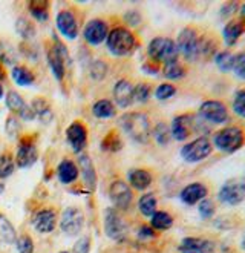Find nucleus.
I'll use <instances>...</instances> for the list:
<instances>
[{
  "instance_id": "1",
  "label": "nucleus",
  "mask_w": 245,
  "mask_h": 253,
  "mask_svg": "<svg viewBox=\"0 0 245 253\" xmlns=\"http://www.w3.org/2000/svg\"><path fill=\"white\" fill-rule=\"evenodd\" d=\"M176 48L179 55H182L187 62H198L203 58H213L218 51L214 49V43L207 36H201L193 26H186L181 29L176 39Z\"/></svg>"
},
{
  "instance_id": "2",
  "label": "nucleus",
  "mask_w": 245,
  "mask_h": 253,
  "mask_svg": "<svg viewBox=\"0 0 245 253\" xmlns=\"http://www.w3.org/2000/svg\"><path fill=\"white\" fill-rule=\"evenodd\" d=\"M213 149L222 154H235L245 146V129L238 125H228L214 132Z\"/></svg>"
},
{
  "instance_id": "3",
  "label": "nucleus",
  "mask_w": 245,
  "mask_h": 253,
  "mask_svg": "<svg viewBox=\"0 0 245 253\" xmlns=\"http://www.w3.org/2000/svg\"><path fill=\"white\" fill-rule=\"evenodd\" d=\"M120 125L127 135L140 144L149 141L152 135L150 118L143 112H127L120 118Z\"/></svg>"
},
{
  "instance_id": "4",
  "label": "nucleus",
  "mask_w": 245,
  "mask_h": 253,
  "mask_svg": "<svg viewBox=\"0 0 245 253\" xmlns=\"http://www.w3.org/2000/svg\"><path fill=\"white\" fill-rule=\"evenodd\" d=\"M106 46L112 55L126 57L136 49V37L130 29L124 26H117L107 34Z\"/></svg>"
},
{
  "instance_id": "5",
  "label": "nucleus",
  "mask_w": 245,
  "mask_h": 253,
  "mask_svg": "<svg viewBox=\"0 0 245 253\" xmlns=\"http://www.w3.org/2000/svg\"><path fill=\"white\" fill-rule=\"evenodd\" d=\"M147 55L150 58V62L153 63L168 65V63L178 62L179 52H178L175 40H172L170 37H155L149 43Z\"/></svg>"
},
{
  "instance_id": "6",
  "label": "nucleus",
  "mask_w": 245,
  "mask_h": 253,
  "mask_svg": "<svg viewBox=\"0 0 245 253\" xmlns=\"http://www.w3.org/2000/svg\"><path fill=\"white\" fill-rule=\"evenodd\" d=\"M213 152L211 141L207 137H198L189 143H186L179 151L181 158L189 163V165H196L207 160Z\"/></svg>"
},
{
  "instance_id": "7",
  "label": "nucleus",
  "mask_w": 245,
  "mask_h": 253,
  "mask_svg": "<svg viewBox=\"0 0 245 253\" xmlns=\"http://www.w3.org/2000/svg\"><path fill=\"white\" fill-rule=\"evenodd\" d=\"M198 112H199V117H201L205 123H210V125L222 126V125L228 123V120H230V109L221 100L203 101Z\"/></svg>"
},
{
  "instance_id": "8",
  "label": "nucleus",
  "mask_w": 245,
  "mask_h": 253,
  "mask_svg": "<svg viewBox=\"0 0 245 253\" xmlns=\"http://www.w3.org/2000/svg\"><path fill=\"white\" fill-rule=\"evenodd\" d=\"M218 200L221 204L228 207H236L241 203L245 201V181L235 178V180L225 181L219 192H218Z\"/></svg>"
},
{
  "instance_id": "9",
  "label": "nucleus",
  "mask_w": 245,
  "mask_h": 253,
  "mask_svg": "<svg viewBox=\"0 0 245 253\" xmlns=\"http://www.w3.org/2000/svg\"><path fill=\"white\" fill-rule=\"evenodd\" d=\"M48 65L52 71V76L61 82L65 79V74H66V63H68V58H69V52L66 49V46L61 42L54 40L52 46L48 49Z\"/></svg>"
},
{
  "instance_id": "10",
  "label": "nucleus",
  "mask_w": 245,
  "mask_h": 253,
  "mask_svg": "<svg viewBox=\"0 0 245 253\" xmlns=\"http://www.w3.org/2000/svg\"><path fill=\"white\" fill-rule=\"evenodd\" d=\"M104 235L115 243L124 241L127 236L126 222L114 207H109L104 212Z\"/></svg>"
},
{
  "instance_id": "11",
  "label": "nucleus",
  "mask_w": 245,
  "mask_h": 253,
  "mask_svg": "<svg viewBox=\"0 0 245 253\" xmlns=\"http://www.w3.org/2000/svg\"><path fill=\"white\" fill-rule=\"evenodd\" d=\"M84 226V215L82 209L75 206L66 207L60 216V229L66 236H77L80 235Z\"/></svg>"
},
{
  "instance_id": "12",
  "label": "nucleus",
  "mask_w": 245,
  "mask_h": 253,
  "mask_svg": "<svg viewBox=\"0 0 245 253\" xmlns=\"http://www.w3.org/2000/svg\"><path fill=\"white\" fill-rule=\"evenodd\" d=\"M109 198L114 204L115 211H127L132 200H133V193L130 186L122 181V180H115L109 186Z\"/></svg>"
},
{
  "instance_id": "13",
  "label": "nucleus",
  "mask_w": 245,
  "mask_h": 253,
  "mask_svg": "<svg viewBox=\"0 0 245 253\" xmlns=\"http://www.w3.org/2000/svg\"><path fill=\"white\" fill-rule=\"evenodd\" d=\"M179 253H216V243L203 236H186L182 238L179 246Z\"/></svg>"
},
{
  "instance_id": "14",
  "label": "nucleus",
  "mask_w": 245,
  "mask_h": 253,
  "mask_svg": "<svg viewBox=\"0 0 245 253\" xmlns=\"http://www.w3.org/2000/svg\"><path fill=\"white\" fill-rule=\"evenodd\" d=\"M195 126H196V120L192 114H181L173 118L172 125L168 127H170L172 138L181 143V141H186L192 135Z\"/></svg>"
},
{
  "instance_id": "15",
  "label": "nucleus",
  "mask_w": 245,
  "mask_h": 253,
  "mask_svg": "<svg viewBox=\"0 0 245 253\" xmlns=\"http://www.w3.org/2000/svg\"><path fill=\"white\" fill-rule=\"evenodd\" d=\"M107 34H109V26H107V22L101 19H94L87 22L83 29V39L90 46L101 44L107 39Z\"/></svg>"
},
{
  "instance_id": "16",
  "label": "nucleus",
  "mask_w": 245,
  "mask_h": 253,
  "mask_svg": "<svg viewBox=\"0 0 245 253\" xmlns=\"http://www.w3.org/2000/svg\"><path fill=\"white\" fill-rule=\"evenodd\" d=\"M57 29L60 31V34L63 36L68 40H75L79 37L80 33V26H79V20H77L75 14L69 9H63L57 14Z\"/></svg>"
},
{
  "instance_id": "17",
  "label": "nucleus",
  "mask_w": 245,
  "mask_h": 253,
  "mask_svg": "<svg viewBox=\"0 0 245 253\" xmlns=\"http://www.w3.org/2000/svg\"><path fill=\"white\" fill-rule=\"evenodd\" d=\"M37 158H39V152L33 140L29 138L20 140L17 152H15V165L20 169H29L36 165Z\"/></svg>"
},
{
  "instance_id": "18",
  "label": "nucleus",
  "mask_w": 245,
  "mask_h": 253,
  "mask_svg": "<svg viewBox=\"0 0 245 253\" xmlns=\"http://www.w3.org/2000/svg\"><path fill=\"white\" fill-rule=\"evenodd\" d=\"M207 197H208V187L199 181L184 186L182 190L179 192V200L186 206H198Z\"/></svg>"
},
{
  "instance_id": "19",
  "label": "nucleus",
  "mask_w": 245,
  "mask_h": 253,
  "mask_svg": "<svg viewBox=\"0 0 245 253\" xmlns=\"http://www.w3.org/2000/svg\"><path fill=\"white\" fill-rule=\"evenodd\" d=\"M66 140L75 154H82L87 143V129L82 122H74L66 129Z\"/></svg>"
},
{
  "instance_id": "20",
  "label": "nucleus",
  "mask_w": 245,
  "mask_h": 253,
  "mask_svg": "<svg viewBox=\"0 0 245 253\" xmlns=\"http://www.w3.org/2000/svg\"><path fill=\"white\" fill-rule=\"evenodd\" d=\"M31 226L41 235L52 233L57 226V213L52 209H40L31 219Z\"/></svg>"
},
{
  "instance_id": "21",
  "label": "nucleus",
  "mask_w": 245,
  "mask_h": 253,
  "mask_svg": "<svg viewBox=\"0 0 245 253\" xmlns=\"http://www.w3.org/2000/svg\"><path fill=\"white\" fill-rule=\"evenodd\" d=\"M245 34V22L242 19L228 20L222 28V42L227 48H232Z\"/></svg>"
},
{
  "instance_id": "22",
  "label": "nucleus",
  "mask_w": 245,
  "mask_h": 253,
  "mask_svg": "<svg viewBox=\"0 0 245 253\" xmlns=\"http://www.w3.org/2000/svg\"><path fill=\"white\" fill-rule=\"evenodd\" d=\"M112 94L117 106L121 109H126L133 103V84L126 79H121L115 83Z\"/></svg>"
},
{
  "instance_id": "23",
  "label": "nucleus",
  "mask_w": 245,
  "mask_h": 253,
  "mask_svg": "<svg viewBox=\"0 0 245 253\" xmlns=\"http://www.w3.org/2000/svg\"><path fill=\"white\" fill-rule=\"evenodd\" d=\"M153 176L147 169H130L127 172V184L135 190H146L152 186Z\"/></svg>"
},
{
  "instance_id": "24",
  "label": "nucleus",
  "mask_w": 245,
  "mask_h": 253,
  "mask_svg": "<svg viewBox=\"0 0 245 253\" xmlns=\"http://www.w3.org/2000/svg\"><path fill=\"white\" fill-rule=\"evenodd\" d=\"M80 169L77 168V165L72 160H63L60 161V165L57 166V176L58 181L61 184H72L79 180Z\"/></svg>"
},
{
  "instance_id": "25",
  "label": "nucleus",
  "mask_w": 245,
  "mask_h": 253,
  "mask_svg": "<svg viewBox=\"0 0 245 253\" xmlns=\"http://www.w3.org/2000/svg\"><path fill=\"white\" fill-rule=\"evenodd\" d=\"M80 163V168H82V176L84 180V184L89 187V190H95L97 186V175H95V168H94V163L87 155H80L79 158Z\"/></svg>"
},
{
  "instance_id": "26",
  "label": "nucleus",
  "mask_w": 245,
  "mask_h": 253,
  "mask_svg": "<svg viewBox=\"0 0 245 253\" xmlns=\"http://www.w3.org/2000/svg\"><path fill=\"white\" fill-rule=\"evenodd\" d=\"M173 216L165 211H157L150 216V227L155 232H165L173 227Z\"/></svg>"
},
{
  "instance_id": "27",
  "label": "nucleus",
  "mask_w": 245,
  "mask_h": 253,
  "mask_svg": "<svg viewBox=\"0 0 245 253\" xmlns=\"http://www.w3.org/2000/svg\"><path fill=\"white\" fill-rule=\"evenodd\" d=\"M31 109L34 112V117L39 118L41 123H49L52 120V109L49 106V103L46 101L44 98H36L31 103Z\"/></svg>"
},
{
  "instance_id": "28",
  "label": "nucleus",
  "mask_w": 245,
  "mask_h": 253,
  "mask_svg": "<svg viewBox=\"0 0 245 253\" xmlns=\"http://www.w3.org/2000/svg\"><path fill=\"white\" fill-rule=\"evenodd\" d=\"M115 114H117V109H115V105L111 100L101 98V100L95 101L94 106H92V115L100 118V120L112 118V117H115Z\"/></svg>"
},
{
  "instance_id": "29",
  "label": "nucleus",
  "mask_w": 245,
  "mask_h": 253,
  "mask_svg": "<svg viewBox=\"0 0 245 253\" xmlns=\"http://www.w3.org/2000/svg\"><path fill=\"white\" fill-rule=\"evenodd\" d=\"M157 207H158V200L155 197V193H152V192L144 193V195H141L140 200H138V211L146 218H150L155 213Z\"/></svg>"
},
{
  "instance_id": "30",
  "label": "nucleus",
  "mask_w": 245,
  "mask_h": 253,
  "mask_svg": "<svg viewBox=\"0 0 245 253\" xmlns=\"http://www.w3.org/2000/svg\"><path fill=\"white\" fill-rule=\"evenodd\" d=\"M11 77L19 86H31L36 82L34 72L31 71V69H28L26 66H22V65H17V66L12 68Z\"/></svg>"
},
{
  "instance_id": "31",
  "label": "nucleus",
  "mask_w": 245,
  "mask_h": 253,
  "mask_svg": "<svg viewBox=\"0 0 245 253\" xmlns=\"http://www.w3.org/2000/svg\"><path fill=\"white\" fill-rule=\"evenodd\" d=\"M15 240H17V233H15L14 226L5 215L0 213V243L9 246L15 244Z\"/></svg>"
},
{
  "instance_id": "32",
  "label": "nucleus",
  "mask_w": 245,
  "mask_h": 253,
  "mask_svg": "<svg viewBox=\"0 0 245 253\" xmlns=\"http://www.w3.org/2000/svg\"><path fill=\"white\" fill-rule=\"evenodd\" d=\"M29 14L37 22H46L49 19V2H43V0H34V2L28 3Z\"/></svg>"
},
{
  "instance_id": "33",
  "label": "nucleus",
  "mask_w": 245,
  "mask_h": 253,
  "mask_svg": "<svg viewBox=\"0 0 245 253\" xmlns=\"http://www.w3.org/2000/svg\"><path fill=\"white\" fill-rule=\"evenodd\" d=\"M233 57L235 54L228 49H224V51H218L216 54L213 55V62L214 65L218 66V69L224 74H228L232 72V66H233Z\"/></svg>"
},
{
  "instance_id": "34",
  "label": "nucleus",
  "mask_w": 245,
  "mask_h": 253,
  "mask_svg": "<svg viewBox=\"0 0 245 253\" xmlns=\"http://www.w3.org/2000/svg\"><path fill=\"white\" fill-rule=\"evenodd\" d=\"M186 74H187V69L179 60L173 62V63H168V65H164V68H163V76L167 80H181V79L186 77Z\"/></svg>"
},
{
  "instance_id": "35",
  "label": "nucleus",
  "mask_w": 245,
  "mask_h": 253,
  "mask_svg": "<svg viewBox=\"0 0 245 253\" xmlns=\"http://www.w3.org/2000/svg\"><path fill=\"white\" fill-rule=\"evenodd\" d=\"M5 103L12 114L20 115L23 112V109L26 108L25 100L22 98V95L19 92H15V91H8V94L5 95Z\"/></svg>"
},
{
  "instance_id": "36",
  "label": "nucleus",
  "mask_w": 245,
  "mask_h": 253,
  "mask_svg": "<svg viewBox=\"0 0 245 253\" xmlns=\"http://www.w3.org/2000/svg\"><path fill=\"white\" fill-rule=\"evenodd\" d=\"M15 31H17V34L23 40H31L36 36V26L31 20H28L25 17H19L15 20Z\"/></svg>"
},
{
  "instance_id": "37",
  "label": "nucleus",
  "mask_w": 245,
  "mask_h": 253,
  "mask_svg": "<svg viewBox=\"0 0 245 253\" xmlns=\"http://www.w3.org/2000/svg\"><path fill=\"white\" fill-rule=\"evenodd\" d=\"M152 137L155 138V141L160 144V146H167L168 141L172 140V135H170V127H168L165 123L160 122L155 127L152 129Z\"/></svg>"
},
{
  "instance_id": "38",
  "label": "nucleus",
  "mask_w": 245,
  "mask_h": 253,
  "mask_svg": "<svg viewBox=\"0 0 245 253\" xmlns=\"http://www.w3.org/2000/svg\"><path fill=\"white\" fill-rule=\"evenodd\" d=\"M15 161L11 157V154H2L0 155V180H6L14 173Z\"/></svg>"
},
{
  "instance_id": "39",
  "label": "nucleus",
  "mask_w": 245,
  "mask_h": 253,
  "mask_svg": "<svg viewBox=\"0 0 245 253\" xmlns=\"http://www.w3.org/2000/svg\"><path fill=\"white\" fill-rule=\"evenodd\" d=\"M232 111L235 115L245 120V87H241L235 92L232 101Z\"/></svg>"
},
{
  "instance_id": "40",
  "label": "nucleus",
  "mask_w": 245,
  "mask_h": 253,
  "mask_svg": "<svg viewBox=\"0 0 245 253\" xmlns=\"http://www.w3.org/2000/svg\"><path fill=\"white\" fill-rule=\"evenodd\" d=\"M101 146H103V151L117 152V151H120V149L122 147V143H121V138H120L118 133H117L115 130H112V132H109V133H107V135L103 138Z\"/></svg>"
},
{
  "instance_id": "41",
  "label": "nucleus",
  "mask_w": 245,
  "mask_h": 253,
  "mask_svg": "<svg viewBox=\"0 0 245 253\" xmlns=\"http://www.w3.org/2000/svg\"><path fill=\"white\" fill-rule=\"evenodd\" d=\"M198 213L199 216H201L203 219H211L214 216V213H216V204H214V201L211 198H204L201 203L198 204Z\"/></svg>"
},
{
  "instance_id": "42",
  "label": "nucleus",
  "mask_w": 245,
  "mask_h": 253,
  "mask_svg": "<svg viewBox=\"0 0 245 253\" xmlns=\"http://www.w3.org/2000/svg\"><path fill=\"white\" fill-rule=\"evenodd\" d=\"M152 97V86L149 83H138L133 86V101L147 103Z\"/></svg>"
},
{
  "instance_id": "43",
  "label": "nucleus",
  "mask_w": 245,
  "mask_h": 253,
  "mask_svg": "<svg viewBox=\"0 0 245 253\" xmlns=\"http://www.w3.org/2000/svg\"><path fill=\"white\" fill-rule=\"evenodd\" d=\"M175 94H176V86L172 83H161L155 89V98L160 101L170 100L172 97H175Z\"/></svg>"
},
{
  "instance_id": "44",
  "label": "nucleus",
  "mask_w": 245,
  "mask_h": 253,
  "mask_svg": "<svg viewBox=\"0 0 245 253\" xmlns=\"http://www.w3.org/2000/svg\"><path fill=\"white\" fill-rule=\"evenodd\" d=\"M232 72L239 79L245 82V51L236 52L233 57V66H232Z\"/></svg>"
},
{
  "instance_id": "45",
  "label": "nucleus",
  "mask_w": 245,
  "mask_h": 253,
  "mask_svg": "<svg viewBox=\"0 0 245 253\" xmlns=\"http://www.w3.org/2000/svg\"><path fill=\"white\" fill-rule=\"evenodd\" d=\"M15 249H17L19 253H34L36 246H34L33 238L28 235H22L20 238L15 240Z\"/></svg>"
},
{
  "instance_id": "46",
  "label": "nucleus",
  "mask_w": 245,
  "mask_h": 253,
  "mask_svg": "<svg viewBox=\"0 0 245 253\" xmlns=\"http://www.w3.org/2000/svg\"><path fill=\"white\" fill-rule=\"evenodd\" d=\"M0 63H6V65H12L15 63V52L11 48L9 43H5L0 40Z\"/></svg>"
},
{
  "instance_id": "47",
  "label": "nucleus",
  "mask_w": 245,
  "mask_h": 253,
  "mask_svg": "<svg viewBox=\"0 0 245 253\" xmlns=\"http://www.w3.org/2000/svg\"><path fill=\"white\" fill-rule=\"evenodd\" d=\"M107 74V66L101 60H95L90 65V77L94 80H103Z\"/></svg>"
},
{
  "instance_id": "48",
  "label": "nucleus",
  "mask_w": 245,
  "mask_h": 253,
  "mask_svg": "<svg viewBox=\"0 0 245 253\" xmlns=\"http://www.w3.org/2000/svg\"><path fill=\"white\" fill-rule=\"evenodd\" d=\"M90 252V238L89 236H82L72 247L71 253H89Z\"/></svg>"
},
{
  "instance_id": "49",
  "label": "nucleus",
  "mask_w": 245,
  "mask_h": 253,
  "mask_svg": "<svg viewBox=\"0 0 245 253\" xmlns=\"http://www.w3.org/2000/svg\"><path fill=\"white\" fill-rule=\"evenodd\" d=\"M19 129H20V123L17 122V118L8 117L6 118V135H9L11 138L15 137L19 133Z\"/></svg>"
},
{
  "instance_id": "50",
  "label": "nucleus",
  "mask_w": 245,
  "mask_h": 253,
  "mask_svg": "<svg viewBox=\"0 0 245 253\" xmlns=\"http://www.w3.org/2000/svg\"><path fill=\"white\" fill-rule=\"evenodd\" d=\"M138 236H140V240H152V238L157 236V232L150 226H141L138 230Z\"/></svg>"
},
{
  "instance_id": "51",
  "label": "nucleus",
  "mask_w": 245,
  "mask_h": 253,
  "mask_svg": "<svg viewBox=\"0 0 245 253\" xmlns=\"http://www.w3.org/2000/svg\"><path fill=\"white\" fill-rule=\"evenodd\" d=\"M124 19H126V22H127L130 26H136V25H140V22H141V16H140V12L135 11V9H132V11H127V14L124 16Z\"/></svg>"
},
{
  "instance_id": "52",
  "label": "nucleus",
  "mask_w": 245,
  "mask_h": 253,
  "mask_svg": "<svg viewBox=\"0 0 245 253\" xmlns=\"http://www.w3.org/2000/svg\"><path fill=\"white\" fill-rule=\"evenodd\" d=\"M239 14H241V17H239V19H242V20L245 22V3H242V5H241V8H239Z\"/></svg>"
},
{
  "instance_id": "53",
  "label": "nucleus",
  "mask_w": 245,
  "mask_h": 253,
  "mask_svg": "<svg viewBox=\"0 0 245 253\" xmlns=\"http://www.w3.org/2000/svg\"><path fill=\"white\" fill-rule=\"evenodd\" d=\"M5 77H6V74H5L3 65H2V63H0V82H2V80H5Z\"/></svg>"
},
{
  "instance_id": "54",
  "label": "nucleus",
  "mask_w": 245,
  "mask_h": 253,
  "mask_svg": "<svg viewBox=\"0 0 245 253\" xmlns=\"http://www.w3.org/2000/svg\"><path fill=\"white\" fill-rule=\"evenodd\" d=\"M241 249L245 252V235H244V238H242V241H241Z\"/></svg>"
},
{
  "instance_id": "55",
  "label": "nucleus",
  "mask_w": 245,
  "mask_h": 253,
  "mask_svg": "<svg viewBox=\"0 0 245 253\" xmlns=\"http://www.w3.org/2000/svg\"><path fill=\"white\" fill-rule=\"evenodd\" d=\"M5 95V91H3V86L0 84V100H2V97Z\"/></svg>"
},
{
  "instance_id": "56",
  "label": "nucleus",
  "mask_w": 245,
  "mask_h": 253,
  "mask_svg": "<svg viewBox=\"0 0 245 253\" xmlns=\"http://www.w3.org/2000/svg\"><path fill=\"white\" fill-rule=\"evenodd\" d=\"M3 190H5V184H3V183H0V195L3 193Z\"/></svg>"
},
{
  "instance_id": "57",
  "label": "nucleus",
  "mask_w": 245,
  "mask_h": 253,
  "mask_svg": "<svg viewBox=\"0 0 245 253\" xmlns=\"http://www.w3.org/2000/svg\"><path fill=\"white\" fill-rule=\"evenodd\" d=\"M58 253H69V252H58Z\"/></svg>"
}]
</instances>
